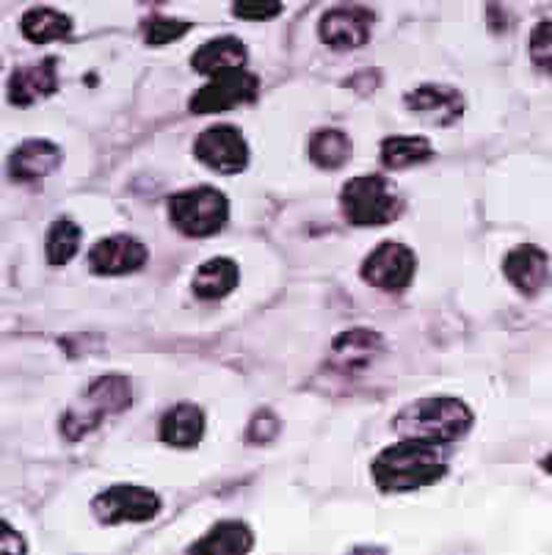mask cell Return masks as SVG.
I'll use <instances>...</instances> for the list:
<instances>
[{"label":"cell","instance_id":"52a82bcc","mask_svg":"<svg viewBox=\"0 0 552 555\" xmlns=\"http://www.w3.org/2000/svg\"><path fill=\"white\" fill-rule=\"evenodd\" d=\"M260 80L249 69H230V73L213 75L210 83L202 86L200 92L191 98L189 108L191 114L205 116V114H221V111L238 108L243 103H252L257 98Z\"/></svg>","mask_w":552,"mask_h":555},{"label":"cell","instance_id":"2e32d148","mask_svg":"<svg viewBox=\"0 0 552 555\" xmlns=\"http://www.w3.org/2000/svg\"><path fill=\"white\" fill-rule=\"evenodd\" d=\"M246 59H249V50H246L241 39L219 37L205 42L191 55V67H194V73L213 78V75L230 73V69H243L246 67Z\"/></svg>","mask_w":552,"mask_h":555},{"label":"cell","instance_id":"7402d4cb","mask_svg":"<svg viewBox=\"0 0 552 555\" xmlns=\"http://www.w3.org/2000/svg\"><path fill=\"white\" fill-rule=\"evenodd\" d=\"M434 155L432 141L425 135H387L382 141V164L387 169H407L423 164Z\"/></svg>","mask_w":552,"mask_h":555},{"label":"cell","instance_id":"5b68a950","mask_svg":"<svg viewBox=\"0 0 552 555\" xmlns=\"http://www.w3.org/2000/svg\"><path fill=\"white\" fill-rule=\"evenodd\" d=\"M169 219L182 235L207 238V235H216L227 224L230 202L219 189H210V185L180 191L169 199Z\"/></svg>","mask_w":552,"mask_h":555},{"label":"cell","instance_id":"4316f807","mask_svg":"<svg viewBox=\"0 0 552 555\" xmlns=\"http://www.w3.org/2000/svg\"><path fill=\"white\" fill-rule=\"evenodd\" d=\"M282 12L280 0H232V14L252 23H266Z\"/></svg>","mask_w":552,"mask_h":555},{"label":"cell","instance_id":"e0dca14e","mask_svg":"<svg viewBox=\"0 0 552 555\" xmlns=\"http://www.w3.org/2000/svg\"><path fill=\"white\" fill-rule=\"evenodd\" d=\"M334 365L341 371L357 373L362 367L371 365L378 354H382L384 340L378 332L373 330H351L343 332L337 340H334Z\"/></svg>","mask_w":552,"mask_h":555},{"label":"cell","instance_id":"9c48e42d","mask_svg":"<svg viewBox=\"0 0 552 555\" xmlns=\"http://www.w3.org/2000/svg\"><path fill=\"white\" fill-rule=\"evenodd\" d=\"M194 155L200 164L210 166L221 175H238L249 166V144L232 125H213L196 139Z\"/></svg>","mask_w":552,"mask_h":555},{"label":"cell","instance_id":"603a6c76","mask_svg":"<svg viewBox=\"0 0 552 555\" xmlns=\"http://www.w3.org/2000/svg\"><path fill=\"white\" fill-rule=\"evenodd\" d=\"M310 158L321 169H341L351 158V139L343 130H318L310 139Z\"/></svg>","mask_w":552,"mask_h":555},{"label":"cell","instance_id":"277c9868","mask_svg":"<svg viewBox=\"0 0 552 555\" xmlns=\"http://www.w3.org/2000/svg\"><path fill=\"white\" fill-rule=\"evenodd\" d=\"M341 205L348 224L354 227H384L393 224L403 210V202L382 175L351 178L341 191Z\"/></svg>","mask_w":552,"mask_h":555},{"label":"cell","instance_id":"44dd1931","mask_svg":"<svg viewBox=\"0 0 552 555\" xmlns=\"http://www.w3.org/2000/svg\"><path fill=\"white\" fill-rule=\"evenodd\" d=\"M20 31H23V37L28 39V42L48 44L55 42V39L69 37V34H73V20H69L67 14L55 12V9L37 7L23 14V20H20Z\"/></svg>","mask_w":552,"mask_h":555},{"label":"cell","instance_id":"f1b7e54d","mask_svg":"<svg viewBox=\"0 0 552 555\" xmlns=\"http://www.w3.org/2000/svg\"><path fill=\"white\" fill-rule=\"evenodd\" d=\"M541 470H544V473H550V476H552V451H550V456H544V459H541Z\"/></svg>","mask_w":552,"mask_h":555},{"label":"cell","instance_id":"3957f363","mask_svg":"<svg viewBox=\"0 0 552 555\" xmlns=\"http://www.w3.org/2000/svg\"><path fill=\"white\" fill-rule=\"evenodd\" d=\"M133 401V392H130V382L125 376H103L98 382H91L89 390L84 392V398L78 401V406H73L61 421V431L69 442L84 440L86 434L94 431L105 417L119 415Z\"/></svg>","mask_w":552,"mask_h":555},{"label":"cell","instance_id":"5bb4252c","mask_svg":"<svg viewBox=\"0 0 552 555\" xmlns=\"http://www.w3.org/2000/svg\"><path fill=\"white\" fill-rule=\"evenodd\" d=\"M61 164V150L48 139H30L20 144L9 158V175L17 183H30L53 175Z\"/></svg>","mask_w":552,"mask_h":555},{"label":"cell","instance_id":"4fadbf2b","mask_svg":"<svg viewBox=\"0 0 552 555\" xmlns=\"http://www.w3.org/2000/svg\"><path fill=\"white\" fill-rule=\"evenodd\" d=\"M409 111L428 116L434 125H453L464 114V98L450 86L425 83L403 98Z\"/></svg>","mask_w":552,"mask_h":555},{"label":"cell","instance_id":"8992f818","mask_svg":"<svg viewBox=\"0 0 552 555\" xmlns=\"http://www.w3.org/2000/svg\"><path fill=\"white\" fill-rule=\"evenodd\" d=\"M91 512L103 525L146 522L161 512V498L146 487L116 483L91 501Z\"/></svg>","mask_w":552,"mask_h":555},{"label":"cell","instance_id":"83f0119b","mask_svg":"<svg viewBox=\"0 0 552 555\" xmlns=\"http://www.w3.org/2000/svg\"><path fill=\"white\" fill-rule=\"evenodd\" d=\"M280 434V417L268 412V409H260L249 423V431H246V440L255 442V446H268V442L277 440Z\"/></svg>","mask_w":552,"mask_h":555},{"label":"cell","instance_id":"d6986e66","mask_svg":"<svg viewBox=\"0 0 552 555\" xmlns=\"http://www.w3.org/2000/svg\"><path fill=\"white\" fill-rule=\"evenodd\" d=\"M238 287V266L230 257H213L202 262L200 271L194 274L191 291L200 299H224Z\"/></svg>","mask_w":552,"mask_h":555},{"label":"cell","instance_id":"cb8c5ba5","mask_svg":"<svg viewBox=\"0 0 552 555\" xmlns=\"http://www.w3.org/2000/svg\"><path fill=\"white\" fill-rule=\"evenodd\" d=\"M80 238H84V232L75 221L69 219H59L53 221L48 232V262L61 269V266H67L75 255H78Z\"/></svg>","mask_w":552,"mask_h":555},{"label":"cell","instance_id":"d4e9b609","mask_svg":"<svg viewBox=\"0 0 552 555\" xmlns=\"http://www.w3.org/2000/svg\"><path fill=\"white\" fill-rule=\"evenodd\" d=\"M191 31V23H182L175 17H150L144 23V42L150 48H161V44H171L182 39Z\"/></svg>","mask_w":552,"mask_h":555},{"label":"cell","instance_id":"ac0fdd59","mask_svg":"<svg viewBox=\"0 0 552 555\" xmlns=\"http://www.w3.org/2000/svg\"><path fill=\"white\" fill-rule=\"evenodd\" d=\"M205 434V415L194 403H177L161 421V440L171 448H196Z\"/></svg>","mask_w":552,"mask_h":555},{"label":"cell","instance_id":"30bf717a","mask_svg":"<svg viewBox=\"0 0 552 555\" xmlns=\"http://www.w3.org/2000/svg\"><path fill=\"white\" fill-rule=\"evenodd\" d=\"M376 23L371 9L359 3H343V7L329 9L318 23V37L326 48L334 50H357L368 44L371 28Z\"/></svg>","mask_w":552,"mask_h":555},{"label":"cell","instance_id":"6da1fadb","mask_svg":"<svg viewBox=\"0 0 552 555\" xmlns=\"http://www.w3.org/2000/svg\"><path fill=\"white\" fill-rule=\"evenodd\" d=\"M371 473L382 492H414V489L432 487L448 473L445 446L403 437V442L378 453Z\"/></svg>","mask_w":552,"mask_h":555},{"label":"cell","instance_id":"9a60e30c","mask_svg":"<svg viewBox=\"0 0 552 555\" xmlns=\"http://www.w3.org/2000/svg\"><path fill=\"white\" fill-rule=\"evenodd\" d=\"M503 274L525 296L539 294L547 282V255L534 244L516 246L505 255Z\"/></svg>","mask_w":552,"mask_h":555},{"label":"cell","instance_id":"7a4b0ae2","mask_svg":"<svg viewBox=\"0 0 552 555\" xmlns=\"http://www.w3.org/2000/svg\"><path fill=\"white\" fill-rule=\"evenodd\" d=\"M475 417L473 409L459 398L437 396V398H420V401L403 406L395 415L393 428L401 437H414V440H432L450 446V442L462 440L464 434L473 428Z\"/></svg>","mask_w":552,"mask_h":555},{"label":"cell","instance_id":"8fae6325","mask_svg":"<svg viewBox=\"0 0 552 555\" xmlns=\"http://www.w3.org/2000/svg\"><path fill=\"white\" fill-rule=\"evenodd\" d=\"M146 246L139 244L130 235H111V238L94 244L89 251V266L94 274L103 276H121L146 266Z\"/></svg>","mask_w":552,"mask_h":555},{"label":"cell","instance_id":"484cf974","mask_svg":"<svg viewBox=\"0 0 552 555\" xmlns=\"http://www.w3.org/2000/svg\"><path fill=\"white\" fill-rule=\"evenodd\" d=\"M530 62L536 69L552 75V20H541L530 31Z\"/></svg>","mask_w":552,"mask_h":555},{"label":"cell","instance_id":"ffe728a7","mask_svg":"<svg viewBox=\"0 0 552 555\" xmlns=\"http://www.w3.org/2000/svg\"><path fill=\"white\" fill-rule=\"evenodd\" d=\"M255 547V537L243 522L238 519H224L213 528L207 537H202L200 542L191 544V553H219V555H238L249 553Z\"/></svg>","mask_w":552,"mask_h":555},{"label":"cell","instance_id":"7c38bea8","mask_svg":"<svg viewBox=\"0 0 552 555\" xmlns=\"http://www.w3.org/2000/svg\"><path fill=\"white\" fill-rule=\"evenodd\" d=\"M59 64L55 59H42L37 64H28V67L14 69L12 78H9V100L17 108H28V105L39 103L42 98L59 89Z\"/></svg>","mask_w":552,"mask_h":555},{"label":"cell","instance_id":"ba28073f","mask_svg":"<svg viewBox=\"0 0 552 555\" xmlns=\"http://www.w3.org/2000/svg\"><path fill=\"white\" fill-rule=\"evenodd\" d=\"M414 251L395 241H384L362 262V280L378 291H407L414 280Z\"/></svg>","mask_w":552,"mask_h":555}]
</instances>
